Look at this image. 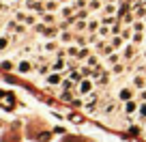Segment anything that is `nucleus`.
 I'll return each instance as SVG.
<instances>
[{"label":"nucleus","mask_w":146,"mask_h":142,"mask_svg":"<svg viewBox=\"0 0 146 142\" xmlns=\"http://www.w3.org/2000/svg\"><path fill=\"white\" fill-rule=\"evenodd\" d=\"M60 99H62V101H73V97H71V93H62Z\"/></svg>","instance_id":"26"},{"label":"nucleus","mask_w":146,"mask_h":142,"mask_svg":"<svg viewBox=\"0 0 146 142\" xmlns=\"http://www.w3.org/2000/svg\"><path fill=\"white\" fill-rule=\"evenodd\" d=\"M28 69H30V63H26V60H24V63L19 65V71H22V73H26Z\"/></svg>","instance_id":"21"},{"label":"nucleus","mask_w":146,"mask_h":142,"mask_svg":"<svg viewBox=\"0 0 146 142\" xmlns=\"http://www.w3.org/2000/svg\"><path fill=\"white\" fill-rule=\"evenodd\" d=\"M142 41H144V35H142V32H133L131 43H135V45H137V43H142Z\"/></svg>","instance_id":"7"},{"label":"nucleus","mask_w":146,"mask_h":142,"mask_svg":"<svg viewBox=\"0 0 146 142\" xmlns=\"http://www.w3.org/2000/svg\"><path fill=\"white\" fill-rule=\"evenodd\" d=\"M26 7H28L30 11H43V9H45V7H43L41 2H36V0H28V2H26Z\"/></svg>","instance_id":"6"},{"label":"nucleus","mask_w":146,"mask_h":142,"mask_svg":"<svg viewBox=\"0 0 146 142\" xmlns=\"http://www.w3.org/2000/svg\"><path fill=\"white\" fill-rule=\"evenodd\" d=\"M45 9L47 11H54L56 9V0H47V2H45Z\"/></svg>","instance_id":"17"},{"label":"nucleus","mask_w":146,"mask_h":142,"mask_svg":"<svg viewBox=\"0 0 146 142\" xmlns=\"http://www.w3.org/2000/svg\"><path fill=\"white\" fill-rule=\"evenodd\" d=\"M137 114L142 116V119H146V101H142L140 108H137Z\"/></svg>","instance_id":"11"},{"label":"nucleus","mask_w":146,"mask_h":142,"mask_svg":"<svg viewBox=\"0 0 146 142\" xmlns=\"http://www.w3.org/2000/svg\"><path fill=\"white\" fill-rule=\"evenodd\" d=\"M2 9H5V5H2V2H0V11H2Z\"/></svg>","instance_id":"35"},{"label":"nucleus","mask_w":146,"mask_h":142,"mask_svg":"<svg viewBox=\"0 0 146 142\" xmlns=\"http://www.w3.org/2000/svg\"><path fill=\"white\" fill-rule=\"evenodd\" d=\"M118 58H120V54L112 52V54H110V58H108V63H110V65H116V63H118Z\"/></svg>","instance_id":"9"},{"label":"nucleus","mask_w":146,"mask_h":142,"mask_svg":"<svg viewBox=\"0 0 146 142\" xmlns=\"http://www.w3.org/2000/svg\"><path fill=\"white\" fill-rule=\"evenodd\" d=\"M108 35H110V28L108 26H101L99 28V37H108Z\"/></svg>","instance_id":"18"},{"label":"nucleus","mask_w":146,"mask_h":142,"mask_svg":"<svg viewBox=\"0 0 146 142\" xmlns=\"http://www.w3.org/2000/svg\"><path fill=\"white\" fill-rule=\"evenodd\" d=\"M60 39H62L64 43H67V41H71V32H62V35H60Z\"/></svg>","instance_id":"28"},{"label":"nucleus","mask_w":146,"mask_h":142,"mask_svg":"<svg viewBox=\"0 0 146 142\" xmlns=\"http://www.w3.org/2000/svg\"><path fill=\"white\" fill-rule=\"evenodd\" d=\"M112 71H114L116 75H118V73H123V65H114V69H112Z\"/></svg>","instance_id":"31"},{"label":"nucleus","mask_w":146,"mask_h":142,"mask_svg":"<svg viewBox=\"0 0 146 142\" xmlns=\"http://www.w3.org/2000/svg\"><path fill=\"white\" fill-rule=\"evenodd\" d=\"M97 24H99V22H97V19H92V22H88V26H86V28H88L90 32H95V30H97Z\"/></svg>","instance_id":"20"},{"label":"nucleus","mask_w":146,"mask_h":142,"mask_svg":"<svg viewBox=\"0 0 146 142\" xmlns=\"http://www.w3.org/2000/svg\"><path fill=\"white\" fill-rule=\"evenodd\" d=\"M112 45L120 47V45H123V37H120V35H114V37H112Z\"/></svg>","instance_id":"8"},{"label":"nucleus","mask_w":146,"mask_h":142,"mask_svg":"<svg viewBox=\"0 0 146 142\" xmlns=\"http://www.w3.org/2000/svg\"><path fill=\"white\" fill-rule=\"evenodd\" d=\"M133 50H135V43L127 45V50H125V56H127V58H131V56H133Z\"/></svg>","instance_id":"13"},{"label":"nucleus","mask_w":146,"mask_h":142,"mask_svg":"<svg viewBox=\"0 0 146 142\" xmlns=\"http://www.w3.org/2000/svg\"><path fill=\"white\" fill-rule=\"evenodd\" d=\"M114 11H116V7L112 5V2H110V5H105V13H110V15H112Z\"/></svg>","instance_id":"25"},{"label":"nucleus","mask_w":146,"mask_h":142,"mask_svg":"<svg viewBox=\"0 0 146 142\" xmlns=\"http://www.w3.org/2000/svg\"><path fill=\"white\" fill-rule=\"evenodd\" d=\"M69 75H71V80H73V82H80V78H82V73H78V71H71Z\"/></svg>","instance_id":"22"},{"label":"nucleus","mask_w":146,"mask_h":142,"mask_svg":"<svg viewBox=\"0 0 146 142\" xmlns=\"http://www.w3.org/2000/svg\"><path fill=\"white\" fill-rule=\"evenodd\" d=\"M133 30H135V32H142V30H144V22H142V19L133 22Z\"/></svg>","instance_id":"10"},{"label":"nucleus","mask_w":146,"mask_h":142,"mask_svg":"<svg viewBox=\"0 0 146 142\" xmlns=\"http://www.w3.org/2000/svg\"><path fill=\"white\" fill-rule=\"evenodd\" d=\"M80 93H82V95H90V93H92V82H90V80L80 82Z\"/></svg>","instance_id":"3"},{"label":"nucleus","mask_w":146,"mask_h":142,"mask_svg":"<svg viewBox=\"0 0 146 142\" xmlns=\"http://www.w3.org/2000/svg\"><path fill=\"white\" fill-rule=\"evenodd\" d=\"M7 45H9V39H5V37H0V50H5Z\"/></svg>","instance_id":"27"},{"label":"nucleus","mask_w":146,"mask_h":142,"mask_svg":"<svg viewBox=\"0 0 146 142\" xmlns=\"http://www.w3.org/2000/svg\"><path fill=\"white\" fill-rule=\"evenodd\" d=\"M71 121H75V123H80V121H82V116H80V114H73V116H71Z\"/></svg>","instance_id":"34"},{"label":"nucleus","mask_w":146,"mask_h":142,"mask_svg":"<svg viewBox=\"0 0 146 142\" xmlns=\"http://www.w3.org/2000/svg\"><path fill=\"white\" fill-rule=\"evenodd\" d=\"M116 108H118L116 103H110L108 108H105V114H114V112H116Z\"/></svg>","instance_id":"16"},{"label":"nucleus","mask_w":146,"mask_h":142,"mask_svg":"<svg viewBox=\"0 0 146 142\" xmlns=\"http://www.w3.org/2000/svg\"><path fill=\"white\" fill-rule=\"evenodd\" d=\"M90 11H97V9H101V2L99 0H90V7H88Z\"/></svg>","instance_id":"15"},{"label":"nucleus","mask_w":146,"mask_h":142,"mask_svg":"<svg viewBox=\"0 0 146 142\" xmlns=\"http://www.w3.org/2000/svg\"><path fill=\"white\" fill-rule=\"evenodd\" d=\"M86 26H88V24L84 22V19H78V22H75V28H78V30H84Z\"/></svg>","instance_id":"19"},{"label":"nucleus","mask_w":146,"mask_h":142,"mask_svg":"<svg viewBox=\"0 0 146 142\" xmlns=\"http://www.w3.org/2000/svg\"><path fill=\"white\" fill-rule=\"evenodd\" d=\"M0 105H5L7 110H11V108L15 105L13 95H11V93H0Z\"/></svg>","instance_id":"1"},{"label":"nucleus","mask_w":146,"mask_h":142,"mask_svg":"<svg viewBox=\"0 0 146 142\" xmlns=\"http://www.w3.org/2000/svg\"><path fill=\"white\" fill-rule=\"evenodd\" d=\"M47 82H50V84H58L60 82V75L58 73H52L50 78H47Z\"/></svg>","instance_id":"14"},{"label":"nucleus","mask_w":146,"mask_h":142,"mask_svg":"<svg viewBox=\"0 0 146 142\" xmlns=\"http://www.w3.org/2000/svg\"><path fill=\"white\" fill-rule=\"evenodd\" d=\"M129 133H131V136H140V127L131 125V127H129Z\"/></svg>","instance_id":"23"},{"label":"nucleus","mask_w":146,"mask_h":142,"mask_svg":"<svg viewBox=\"0 0 146 142\" xmlns=\"http://www.w3.org/2000/svg\"><path fill=\"white\" fill-rule=\"evenodd\" d=\"M97 65V56H90V58H88V67H95Z\"/></svg>","instance_id":"32"},{"label":"nucleus","mask_w":146,"mask_h":142,"mask_svg":"<svg viewBox=\"0 0 146 142\" xmlns=\"http://www.w3.org/2000/svg\"><path fill=\"white\" fill-rule=\"evenodd\" d=\"M108 2H114V0H108Z\"/></svg>","instance_id":"36"},{"label":"nucleus","mask_w":146,"mask_h":142,"mask_svg":"<svg viewBox=\"0 0 146 142\" xmlns=\"http://www.w3.org/2000/svg\"><path fill=\"white\" fill-rule=\"evenodd\" d=\"M137 108H140V103H137V101H127V103H125V114H129V116H131V114H135V110H137Z\"/></svg>","instance_id":"2"},{"label":"nucleus","mask_w":146,"mask_h":142,"mask_svg":"<svg viewBox=\"0 0 146 142\" xmlns=\"http://www.w3.org/2000/svg\"><path fill=\"white\" fill-rule=\"evenodd\" d=\"M133 86L135 88H146V75H133Z\"/></svg>","instance_id":"5"},{"label":"nucleus","mask_w":146,"mask_h":142,"mask_svg":"<svg viewBox=\"0 0 146 142\" xmlns=\"http://www.w3.org/2000/svg\"><path fill=\"white\" fill-rule=\"evenodd\" d=\"M45 50L47 52H54L56 50V43H45Z\"/></svg>","instance_id":"33"},{"label":"nucleus","mask_w":146,"mask_h":142,"mask_svg":"<svg viewBox=\"0 0 146 142\" xmlns=\"http://www.w3.org/2000/svg\"><path fill=\"white\" fill-rule=\"evenodd\" d=\"M64 142H86V140L80 138V136H67V138H64Z\"/></svg>","instance_id":"12"},{"label":"nucleus","mask_w":146,"mask_h":142,"mask_svg":"<svg viewBox=\"0 0 146 142\" xmlns=\"http://www.w3.org/2000/svg\"><path fill=\"white\" fill-rule=\"evenodd\" d=\"M118 99L125 101V103H127V101H131V99H133V91H131V88H123V91L118 93Z\"/></svg>","instance_id":"4"},{"label":"nucleus","mask_w":146,"mask_h":142,"mask_svg":"<svg viewBox=\"0 0 146 142\" xmlns=\"http://www.w3.org/2000/svg\"><path fill=\"white\" fill-rule=\"evenodd\" d=\"M137 97H140V101H146V88H142V91L137 93Z\"/></svg>","instance_id":"30"},{"label":"nucleus","mask_w":146,"mask_h":142,"mask_svg":"<svg viewBox=\"0 0 146 142\" xmlns=\"http://www.w3.org/2000/svg\"><path fill=\"white\" fill-rule=\"evenodd\" d=\"M108 73H101V78H99V84H108Z\"/></svg>","instance_id":"29"},{"label":"nucleus","mask_w":146,"mask_h":142,"mask_svg":"<svg viewBox=\"0 0 146 142\" xmlns=\"http://www.w3.org/2000/svg\"><path fill=\"white\" fill-rule=\"evenodd\" d=\"M71 13H73V7H64V9H62V15H64V17H71Z\"/></svg>","instance_id":"24"}]
</instances>
